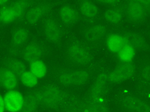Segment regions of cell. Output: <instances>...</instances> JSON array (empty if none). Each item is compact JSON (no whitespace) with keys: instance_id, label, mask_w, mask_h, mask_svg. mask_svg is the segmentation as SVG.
Masks as SVG:
<instances>
[{"instance_id":"44dd1931","label":"cell","mask_w":150,"mask_h":112,"mask_svg":"<svg viewBox=\"0 0 150 112\" xmlns=\"http://www.w3.org/2000/svg\"><path fill=\"white\" fill-rule=\"evenodd\" d=\"M29 33L26 28H16L12 34V42L16 46L23 44L28 38Z\"/></svg>"},{"instance_id":"8992f818","label":"cell","mask_w":150,"mask_h":112,"mask_svg":"<svg viewBox=\"0 0 150 112\" xmlns=\"http://www.w3.org/2000/svg\"><path fill=\"white\" fill-rule=\"evenodd\" d=\"M107 80L108 75L105 73H102L98 76L90 92L92 101H99L103 96Z\"/></svg>"},{"instance_id":"4316f807","label":"cell","mask_w":150,"mask_h":112,"mask_svg":"<svg viewBox=\"0 0 150 112\" xmlns=\"http://www.w3.org/2000/svg\"><path fill=\"white\" fill-rule=\"evenodd\" d=\"M87 109L88 112H109L108 108L99 101H92Z\"/></svg>"},{"instance_id":"4dcf8cb0","label":"cell","mask_w":150,"mask_h":112,"mask_svg":"<svg viewBox=\"0 0 150 112\" xmlns=\"http://www.w3.org/2000/svg\"><path fill=\"white\" fill-rule=\"evenodd\" d=\"M141 1V3H142V5L144 6V7L147 10L149 9V4H150V2L149 1H148V0H144V1Z\"/></svg>"},{"instance_id":"484cf974","label":"cell","mask_w":150,"mask_h":112,"mask_svg":"<svg viewBox=\"0 0 150 112\" xmlns=\"http://www.w3.org/2000/svg\"><path fill=\"white\" fill-rule=\"evenodd\" d=\"M28 6V2L26 1H18L13 3L12 6L14 11L16 19L21 18L25 14V10Z\"/></svg>"},{"instance_id":"d6986e66","label":"cell","mask_w":150,"mask_h":112,"mask_svg":"<svg viewBox=\"0 0 150 112\" xmlns=\"http://www.w3.org/2000/svg\"><path fill=\"white\" fill-rule=\"evenodd\" d=\"M80 9L81 13L88 19H94L98 14V8L93 3L88 1L81 2Z\"/></svg>"},{"instance_id":"5bb4252c","label":"cell","mask_w":150,"mask_h":112,"mask_svg":"<svg viewBox=\"0 0 150 112\" xmlns=\"http://www.w3.org/2000/svg\"><path fill=\"white\" fill-rule=\"evenodd\" d=\"M106 44L110 51L118 53L119 50L126 44V43L123 36L117 33H112L108 36Z\"/></svg>"},{"instance_id":"1f68e13d","label":"cell","mask_w":150,"mask_h":112,"mask_svg":"<svg viewBox=\"0 0 150 112\" xmlns=\"http://www.w3.org/2000/svg\"><path fill=\"white\" fill-rule=\"evenodd\" d=\"M7 3L8 1H6V0H0V6H1V7L5 6Z\"/></svg>"},{"instance_id":"83f0119b","label":"cell","mask_w":150,"mask_h":112,"mask_svg":"<svg viewBox=\"0 0 150 112\" xmlns=\"http://www.w3.org/2000/svg\"><path fill=\"white\" fill-rule=\"evenodd\" d=\"M142 76L146 81H149L150 77V67L149 65H146L142 70Z\"/></svg>"},{"instance_id":"f1b7e54d","label":"cell","mask_w":150,"mask_h":112,"mask_svg":"<svg viewBox=\"0 0 150 112\" xmlns=\"http://www.w3.org/2000/svg\"><path fill=\"white\" fill-rule=\"evenodd\" d=\"M5 107L4 103V99H3V96L0 94V112H5Z\"/></svg>"},{"instance_id":"5b68a950","label":"cell","mask_w":150,"mask_h":112,"mask_svg":"<svg viewBox=\"0 0 150 112\" xmlns=\"http://www.w3.org/2000/svg\"><path fill=\"white\" fill-rule=\"evenodd\" d=\"M3 99L5 110L8 112H21L22 110L25 97L19 91L8 90L3 96Z\"/></svg>"},{"instance_id":"d4e9b609","label":"cell","mask_w":150,"mask_h":112,"mask_svg":"<svg viewBox=\"0 0 150 112\" xmlns=\"http://www.w3.org/2000/svg\"><path fill=\"white\" fill-rule=\"evenodd\" d=\"M20 80L24 86L28 88H33L38 84V79L30 71H25L21 76Z\"/></svg>"},{"instance_id":"cb8c5ba5","label":"cell","mask_w":150,"mask_h":112,"mask_svg":"<svg viewBox=\"0 0 150 112\" xmlns=\"http://www.w3.org/2000/svg\"><path fill=\"white\" fill-rule=\"evenodd\" d=\"M104 17L108 22L117 24L122 20V13L120 10L117 8H110L107 10L105 12Z\"/></svg>"},{"instance_id":"9c48e42d","label":"cell","mask_w":150,"mask_h":112,"mask_svg":"<svg viewBox=\"0 0 150 112\" xmlns=\"http://www.w3.org/2000/svg\"><path fill=\"white\" fill-rule=\"evenodd\" d=\"M18 76L8 69L0 70V85L8 90H14L18 86Z\"/></svg>"},{"instance_id":"603a6c76","label":"cell","mask_w":150,"mask_h":112,"mask_svg":"<svg viewBox=\"0 0 150 112\" xmlns=\"http://www.w3.org/2000/svg\"><path fill=\"white\" fill-rule=\"evenodd\" d=\"M16 19L14 11L12 7L10 6H3L0 9V19L1 23H10L14 21Z\"/></svg>"},{"instance_id":"ffe728a7","label":"cell","mask_w":150,"mask_h":112,"mask_svg":"<svg viewBox=\"0 0 150 112\" xmlns=\"http://www.w3.org/2000/svg\"><path fill=\"white\" fill-rule=\"evenodd\" d=\"M117 53L119 59L122 63H130L135 57V49L130 45L125 44Z\"/></svg>"},{"instance_id":"d6a6232c","label":"cell","mask_w":150,"mask_h":112,"mask_svg":"<svg viewBox=\"0 0 150 112\" xmlns=\"http://www.w3.org/2000/svg\"><path fill=\"white\" fill-rule=\"evenodd\" d=\"M68 112H78V111H77L76 110H73V109H71L70 110H69V111H68Z\"/></svg>"},{"instance_id":"3957f363","label":"cell","mask_w":150,"mask_h":112,"mask_svg":"<svg viewBox=\"0 0 150 112\" xmlns=\"http://www.w3.org/2000/svg\"><path fill=\"white\" fill-rule=\"evenodd\" d=\"M67 55L73 62L78 65H86L91 62L92 56L86 47L78 43L71 44L67 49Z\"/></svg>"},{"instance_id":"f546056e","label":"cell","mask_w":150,"mask_h":112,"mask_svg":"<svg viewBox=\"0 0 150 112\" xmlns=\"http://www.w3.org/2000/svg\"><path fill=\"white\" fill-rule=\"evenodd\" d=\"M101 2L109 5H116L119 3V1H115V0H108V1H103Z\"/></svg>"},{"instance_id":"6da1fadb","label":"cell","mask_w":150,"mask_h":112,"mask_svg":"<svg viewBox=\"0 0 150 112\" xmlns=\"http://www.w3.org/2000/svg\"><path fill=\"white\" fill-rule=\"evenodd\" d=\"M40 103L48 108H56L62 104L64 96L62 90L54 85H47L38 92Z\"/></svg>"},{"instance_id":"ba28073f","label":"cell","mask_w":150,"mask_h":112,"mask_svg":"<svg viewBox=\"0 0 150 112\" xmlns=\"http://www.w3.org/2000/svg\"><path fill=\"white\" fill-rule=\"evenodd\" d=\"M44 33L47 40L50 42L55 43L62 36V31L59 24L53 19H47L44 26Z\"/></svg>"},{"instance_id":"52a82bcc","label":"cell","mask_w":150,"mask_h":112,"mask_svg":"<svg viewBox=\"0 0 150 112\" xmlns=\"http://www.w3.org/2000/svg\"><path fill=\"white\" fill-rule=\"evenodd\" d=\"M125 108L132 112H149L150 108L145 101L135 97H125L122 101Z\"/></svg>"},{"instance_id":"2e32d148","label":"cell","mask_w":150,"mask_h":112,"mask_svg":"<svg viewBox=\"0 0 150 112\" xmlns=\"http://www.w3.org/2000/svg\"><path fill=\"white\" fill-rule=\"evenodd\" d=\"M40 103L38 92L30 93L25 98L21 112H37Z\"/></svg>"},{"instance_id":"ac0fdd59","label":"cell","mask_w":150,"mask_h":112,"mask_svg":"<svg viewBox=\"0 0 150 112\" xmlns=\"http://www.w3.org/2000/svg\"><path fill=\"white\" fill-rule=\"evenodd\" d=\"M29 71L37 79H40L46 76L47 69L45 63L39 59L30 63Z\"/></svg>"},{"instance_id":"4fadbf2b","label":"cell","mask_w":150,"mask_h":112,"mask_svg":"<svg viewBox=\"0 0 150 112\" xmlns=\"http://www.w3.org/2000/svg\"><path fill=\"white\" fill-rule=\"evenodd\" d=\"M126 44H128L132 46L135 49H146L148 46L145 39L142 36L137 33H129L123 36Z\"/></svg>"},{"instance_id":"e0dca14e","label":"cell","mask_w":150,"mask_h":112,"mask_svg":"<svg viewBox=\"0 0 150 112\" xmlns=\"http://www.w3.org/2000/svg\"><path fill=\"white\" fill-rule=\"evenodd\" d=\"M60 17L62 22L66 25H72L76 22L78 13L76 10L69 5H64L60 8Z\"/></svg>"},{"instance_id":"836d02e7","label":"cell","mask_w":150,"mask_h":112,"mask_svg":"<svg viewBox=\"0 0 150 112\" xmlns=\"http://www.w3.org/2000/svg\"><path fill=\"white\" fill-rule=\"evenodd\" d=\"M1 23V19H0V23Z\"/></svg>"},{"instance_id":"7c38bea8","label":"cell","mask_w":150,"mask_h":112,"mask_svg":"<svg viewBox=\"0 0 150 112\" xmlns=\"http://www.w3.org/2000/svg\"><path fill=\"white\" fill-rule=\"evenodd\" d=\"M42 54L43 49L42 47L36 43L30 44L23 50L24 59L30 63L39 60Z\"/></svg>"},{"instance_id":"30bf717a","label":"cell","mask_w":150,"mask_h":112,"mask_svg":"<svg viewBox=\"0 0 150 112\" xmlns=\"http://www.w3.org/2000/svg\"><path fill=\"white\" fill-rule=\"evenodd\" d=\"M127 13L133 21H139L144 19L146 10L140 1H130L127 5Z\"/></svg>"},{"instance_id":"7a4b0ae2","label":"cell","mask_w":150,"mask_h":112,"mask_svg":"<svg viewBox=\"0 0 150 112\" xmlns=\"http://www.w3.org/2000/svg\"><path fill=\"white\" fill-rule=\"evenodd\" d=\"M89 77V74L85 70L64 71L59 76V82L65 86L80 85L85 83Z\"/></svg>"},{"instance_id":"277c9868","label":"cell","mask_w":150,"mask_h":112,"mask_svg":"<svg viewBox=\"0 0 150 112\" xmlns=\"http://www.w3.org/2000/svg\"><path fill=\"white\" fill-rule=\"evenodd\" d=\"M135 73V67L131 63H122L108 75V80L113 83H121L130 78Z\"/></svg>"},{"instance_id":"9a60e30c","label":"cell","mask_w":150,"mask_h":112,"mask_svg":"<svg viewBox=\"0 0 150 112\" xmlns=\"http://www.w3.org/2000/svg\"><path fill=\"white\" fill-rule=\"evenodd\" d=\"M47 11H48V8L46 5H42L33 6L26 13V21L31 25L36 24L40 21L44 13Z\"/></svg>"},{"instance_id":"8fae6325","label":"cell","mask_w":150,"mask_h":112,"mask_svg":"<svg viewBox=\"0 0 150 112\" xmlns=\"http://www.w3.org/2000/svg\"><path fill=\"white\" fill-rule=\"evenodd\" d=\"M107 33V28L102 25H96L87 28L84 33L85 38L88 41L94 42L103 38Z\"/></svg>"},{"instance_id":"7402d4cb","label":"cell","mask_w":150,"mask_h":112,"mask_svg":"<svg viewBox=\"0 0 150 112\" xmlns=\"http://www.w3.org/2000/svg\"><path fill=\"white\" fill-rule=\"evenodd\" d=\"M7 69L11 70L17 76H20L24 72L26 71V66L25 63L21 60L14 58L10 59L7 62Z\"/></svg>"}]
</instances>
